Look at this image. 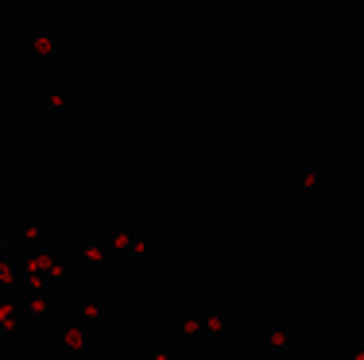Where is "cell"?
Segmentation results:
<instances>
[{
  "mask_svg": "<svg viewBox=\"0 0 364 360\" xmlns=\"http://www.w3.org/2000/svg\"><path fill=\"white\" fill-rule=\"evenodd\" d=\"M4 252H8V240H4V236H0V256H4Z\"/></svg>",
  "mask_w": 364,
  "mask_h": 360,
  "instance_id": "cell-1",
  "label": "cell"
}]
</instances>
